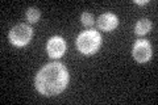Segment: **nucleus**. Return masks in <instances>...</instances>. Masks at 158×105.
Segmentation results:
<instances>
[{
	"mask_svg": "<svg viewBox=\"0 0 158 105\" xmlns=\"http://www.w3.org/2000/svg\"><path fill=\"white\" fill-rule=\"evenodd\" d=\"M117 24H118V18L113 13H104L98 20V26L104 32L113 30L117 26Z\"/></svg>",
	"mask_w": 158,
	"mask_h": 105,
	"instance_id": "nucleus-6",
	"label": "nucleus"
},
{
	"mask_svg": "<svg viewBox=\"0 0 158 105\" xmlns=\"http://www.w3.org/2000/svg\"><path fill=\"white\" fill-rule=\"evenodd\" d=\"M150 28H152V22L149 21V20L141 18V20H138L137 24H136L135 32H136L137 36H145V34L150 30Z\"/></svg>",
	"mask_w": 158,
	"mask_h": 105,
	"instance_id": "nucleus-7",
	"label": "nucleus"
},
{
	"mask_svg": "<svg viewBox=\"0 0 158 105\" xmlns=\"http://www.w3.org/2000/svg\"><path fill=\"white\" fill-rule=\"evenodd\" d=\"M69 72L63 64L58 62L48 63L36 75V88L44 96H54L61 93L69 84Z\"/></svg>",
	"mask_w": 158,
	"mask_h": 105,
	"instance_id": "nucleus-1",
	"label": "nucleus"
},
{
	"mask_svg": "<svg viewBox=\"0 0 158 105\" xmlns=\"http://www.w3.org/2000/svg\"><path fill=\"white\" fill-rule=\"evenodd\" d=\"M33 36V29L27 24H19L13 26L9 32V41L17 47L25 46L29 43Z\"/></svg>",
	"mask_w": 158,
	"mask_h": 105,
	"instance_id": "nucleus-3",
	"label": "nucleus"
},
{
	"mask_svg": "<svg viewBox=\"0 0 158 105\" xmlns=\"http://www.w3.org/2000/svg\"><path fill=\"white\" fill-rule=\"evenodd\" d=\"M81 20H82V24L85 25V26H92L94 25V16L91 13H88V12L83 13Z\"/></svg>",
	"mask_w": 158,
	"mask_h": 105,
	"instance_id": "nucleus-9",
	"label": "nucleus"
},
{
	"mask_svg": "<svg viewBox=\"0 0 158 105\" xmlns=\"http://www.w3.org/2000/svg\"><path fill=\"white\" fill-rule=\"evenodd\" d=\"M102 45V37L100 33L90 29V30L82 32L77 38V47L82 54L85 55H91L96 53L98 49Z\"/></svg>",
	"mask_w": 158,
	"mask_h": 105,
	"instance_id": "nucleus-2",
	"label": "nucleus"
},
{
	"mask_svg": "<svg viewBox=\"0 0 158 105\" xmlns=\"http://www.w3.org/2000/svg\"><path fill=\"white\" fill-rule=\"evenodd\" d=\"M135 3H136V4H140V6H144V4L148 3V0H142V2H140V0H136Z\"/></svg>",
	"mask_w": 158,
	"mask_h": 105,
	"instance_id": "nucleus-10",
	"label": "nucleus"
},
{
	"mask_svg": "<svg viewBox=\"0 0 158 105\" xmlns=\"http://www.w3.org/2000/svg\"><path fill=\"white\" fill-rule=\"evenodd\" d=\"M27 18H28V21L29 22H37L38 21V18H40V11L37 8H34V7H31V8H28L27 9Z\"/></svg>",
	"mask_w": 158,
	"mask_h": 105,
	"instance_id": "nucleus-8",
	"label": "nucleus"
},
{
	"mask_svg": "<svg viewBox=\"0 0 158 105\" xmlns=\"http://www.w3.org/2000/svg\"><path fill=\"white\" fill-rule=\"evenodd\" d=\"M133 58L138 63H145L152 58V46L146 39H138L135 42V46L132 50Z\"/></svg>",
	"mask_w": 158,
	"mask_h": 105,
	"instance_id": "nucleus-4",
	"label": "nucleus"
},
{
	"mask_svg": "<svg viewBox=\"0 0 158 105\" xmlns=\"http://www.w3.org/2000/svg\"><path fill=\"white\" fill-rule=\"evenodd\" d=\"M46 50H48V54H49V57L50 58H53V59L61 58L66 51L65 39H63L62 37H58V36L52 37L50 39H49V42H48Z\"/></svg>",
	"mask_w": 158,
	"mask_h": 105,
	"instance_id": "nucleus-5",
	"label": "nucleus"
}]
</instances>
